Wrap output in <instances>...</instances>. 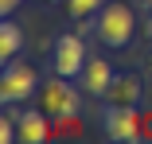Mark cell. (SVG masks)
Segmentation results:
<instances>
[{"instance_id":"ba28073f","label":"cell","mask_w":152,"mask_h":144,"mask_svg":"<svg viewBox=\"0 0 152 144\" xmlns=\"http://www.w3.org/2000/svg\"><path fill=\"white\" fill-rule=\"evenodd\" d=\"M113 78H117V74H113V66H109L105 59H90L86 70H82V90L94 94V97H105V90H109Z\"/></svg>"},{"instance_id":"277c9868","label":"cell","mask_w":152,"mask_h":144,"mask_svg":"<svg viewBox=\"0 0 152 144\" xmlns=\"http://www.w3.org/2000/svg\"><path fill=\"white\" fill-rule=\"evenodd\" d=\"M39 109L43 113H51V117H63V113H78V105H82V97H78V90L70 86V78H63V74H51L43 86H39Z\"/></svg>"},{"instance_id":"5bb4252c","label":"cell","mask_w":152,"mask_h":144,"mask_svg":"<svg viewBox=\"0 0 152 144\" xmlns=\"http://www.w3.org/2000/svg\"><path fill=\"white\" fill-rule=\"evenodd\" d=\"M39 4H55V0H39Z\"/></svg>"},{"instance_id":"30bf717a","label":"cell","mask_w":152,"mask_h":144,"mask_svg":"<svg viewBox=\"0 0 152 144\" xmlns=\"http://www.w3.org/2000/svg\"><path fill=\"white\" fill-rule=\"evenodd\" d=\"M66 4V16L70 20H90V16H98L105 0H63Z\"/></svg>"},{"instance_id":"6da1fadb","label":"cell","mask_w":152,"mask_h":144,"mask_svg":"<svg viewBox=\"0 0 152 144\" xmlns=\"http://www.w3.org/2000/svg\"><path fill=\"white\" fill-rule=\"evenodd\" d=\"M94 31L105 47L113 51H125L137 35V12L125 4V0H109V4H102L98 20H94Z\"/></svg>"},{"instance_id":"7a4b0ae2","label":"cell","mask_w":152,"mask_h":144,"mask_svg":"<svg viewBox=\"0 0 152 144\" xmlns=\"http://www.w3.org/2000/svg\"><path fill=\"white\" fill-rule=\"evenodd\" d=\"M39 74H35V66L31 63H4V74H0V101L4 105H20V101H27V97H35L39 94Z\"/></svg>"},{"instance_id":"8992f818","label":"cell","mask_w":152,"mask_h":144,"mask_svg":"<svg viewBox=\"0 0 152 144\" xmlns=\"http://www.w3.org/2000/svg\"><path fill=\"white\" fill-rule=\"evenodd\" d=\"M105 101L109 105H140L144 101V74H117L105 90Z\"/></svg>"},{"instance_id":"9c48e42d","label":"cell","mask_w":152,"mask_h":144,"mask_svg":"<svg viewBox=\"0 0 152 144\" xmlns=\"http://www.w3.org/2000/svg\"><path fill=\"white\" fill-rule=\"evenodd\" d=\"M20 51H23V27L4 16V23H0V59L12 63V59H20Z\"/></svg>"},{"instance_id":"7c38bea8","label":"cell","mask_w":152,"mask_h":144,"mask_svg":"<svg viewBox=\"0 0 152 144\" xmlns=\"http://www.w3.org/2000/svg\"><path fill=\"white\" fill-rule=\"evenodd\" d=\"M144 101L152 105V55L144 59Z\"/></svg>"},{"instance_id":"3957f363","label":"cell","mask_w":152,"mask_h":144,"mask_svg":"<svg viewBox=\"0 0 152 144\" xmlns=\"http://www.w3.org/2000/svg\"><path fill=\"white\" fill-rule=\"evenodd\" d=\"M86 63H90V55H86V39H82L78 31H66V35L55 39V51H51L55 74H63V78H82Z\"/></svg>"},{"instance_id":"52a82bcc","label":"cell","mask_w":152,"mask_h":144,"mask_svg":"<svg viewBox=\"0 0 152 144\" xmlns=\"http://www.w3.org/2000/svg\"><path fill=\"white\" fill-rule=\"evenodd\" d=\"M55 136H58V132H55L51 113H43V109L20 113V140H23V144H47V140H55Z\"/></svg>"},{"instance_id":"5b68a950","label":"cell","mask_w":152,"mask_h":144,"mask_svg":"<svg viewBox=\"0 0 152 144\" xmlns=\"http://www.w3.org/2000/svg\"><path fill=\"white\" fill-rule=\"evenodd\" d=\"M144 109L140 105H109L105 109V136L109 140H121V144H140L144 132Z\"/></svg>"},{"instance_id":"9a60e30c","label":"cell","mask_w":152,"mask_h":144,"mask_svg":"<svg viewBox=\"0 0 152 144\" xmlns=\"http://www.w3.org/2000/svg\"><path fill=\"white\" fill-rule=\"evenodd\" d=\"M144 4H148V8H152V0H144Z\"/></svg>"},{"instance_id":"4fadbf2b","label":"cell","mask_w":152,"mask_h":144,"mask_svg":"<svg viewBox=\"0 0 152 144\" xmlns=\"http://www.w3.org/2000/svg\"><path fill=\"white\" fill-rule=\"evenodd\" d=\"M20 4H23V0H0V12H4V16H12Z\"/></svg>"},{"instance_id":"8fae6325","label":"cell","mask_w":152,"mask_h":144,"mask_svg":"<svg viewBox=\"0 0 152 144\" xmlns=\"http://www.w3.org/2000/svg\"><path fill=\"white\" fill-rule=\"evenodd\" d=\"M55 132H58V136H63V132H66V136H78V132H82L78 113H63V117H55Z\"/></svg>"}]
</instances>
